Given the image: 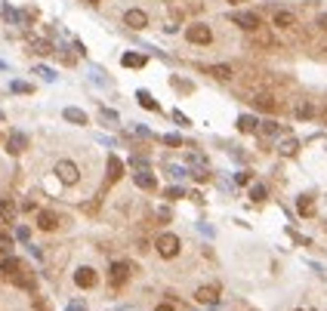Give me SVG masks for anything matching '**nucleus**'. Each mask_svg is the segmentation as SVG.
I'll return each mask as SVG.
<instances>
[{
    "label": "nucleus",
    "instance_id": "1",
    "mask_svg": "<svg viewBox=\"0 0 327 311\" xmlns=\"http://www.w3.org/2000/svg\"><path fill=\"white\" fill-rule=\"evenodd\" d=\"M155 250H158V256H164V259H173V256H179V250H182V240L176 237V234H161L158 240H155Z\"/></svg>",
    "mask_w": 327,
    "mask_h": 311
},
{
    "label": "nucleus",
    "instance_id": "2",
    "mask_svg": "<svg viewBox=\"0 0 327 311\" xmlns=\"http://www.w3.org/2000/svg\"><path fill=\"white\" fill-rule=\"evenodd\" d=\"M229 19H231V22H235V25H238V28H244V31H250V34L262 28V16H260V13H250V9H241V13H231Z\"/></svg>",
    "mask_w": 327,
    "mask_h": 311
},
{
    "label": "nucleus",
    "instance_id": "3",
    "mask_svg": "<svg viewBox=\"0 0 327 311\" xmlns=\"http://www.w3.org/2000/svg\"><path fill=\"white\" fill-rule=\"evenodd\" d=\"M56 176H59L62 185H77V182H80V170H77L74 160H59V164H56Z\"/></svg>",
    "mask_w": 327,
    "mask_h": 311
},
{
    "label": "nucleus",
    "instance_id": "4",
    "mask_svg": "<svg viewBox=\"0 0 327 311\" xmlns=\"http://www.w3.org/2000/svg\"><path fill=\"white\" fill-rule=\"evenodd\" d=\"M185 37H189V43H197V47H210L213 43V31H210V25H189V31H185Z\"/></svg>",
    "mask_w": 327,
    "mask_h": 311
},
{
    "label": "nucleus",
    "instance_id": "5",
    "mask_svg": "<svg viewBox=\"0 0 327 311\" xmlns=\"http://www.w3.org/2000/svg\"><path fill=\"white\" fill-rule=\"evenodd\" d=\"M124 25L127 28H133V31H142V28H148V16H145V9H127L124 13Z\"/></svg>",
    "mask_w": 327,
    "mask_h": 311
},
{
    "label": "nucleus",
    "instance_id": "6",
    "mask_svg": "<svg viewBox=\"0 0 327 311\" xmlns=\"http://www.w3.org/2000/svg\"><path fill=\"white\" fill-rule=\"evenodd\" d=\"M272 25L278 31H294L296 28V16L290 13V9H275V13H272Z\"/></svg>",
    "mask_w": 327,
    "mask_h": 311
},
{
    "label": "nucleus",
    "instance_id": "7",
    "mask_svg": "<svg viewBox=\"0 0 327 311\" xmlns=\"http://www.w3.org/2000/svg\"><path fill=\"white\" fill-rule=\"evenodd\" d=\"M74 283L80 286V290H93V286H96V268L80 265V268L74 271Z\"/></svg>",
    "mask_w": 327,
    "mask_h": 311
},
{
    "label": "nucleus",
    "instance_id": "8",
    "mask_svg": "<svg viewBox=\"0 0 327 311\" xmlns=\"http://www.w3.org/2000/svg\"><path fill=\"white\" fill-rule=\"evenodd\" d=\"M195 302H201V305H216V302H219V286H213V283L197 286V290H195Z\"/></svg>",
    "mask_w": 327,
    "mask_h": 311
},
{
    "label": "nucleus",
    "instance_id": "9",
    "mask_svg": "<svg viewBox=\"0 0 327 311\" xmlns=\"http://www.w3.org/2000/svg\"><path fill=\"white\" fill-rule=\"evenodd\" d=\"M253 105L260 108V111H268V114H275L278 108H281V102H278L272 93H253Z\"/></svg>",
    "mask_w": 327,
    "mask_h": 311
},
{
    "label": "nucleus",
    "instance_id": "10",
    "mask_svg": "<svg viewBox=\"0 0 327 311\" xmlns=\"http://www.w3.org/2000/svg\"><path fill=\"white\" fill-rule=\"evenodd\" d=\"M130 278V262H111V286H121Z\"/></svg>",
    "mask_w": 327,
    "mask_h": 311
},
{
    "label": "nucleus",
    "instance_id": "11",
    "mask_svg": "<svg viewBox=\"0 0 327 311\" xmlns=\"http://www.w3.org/2000/svg\"><path fill=\"white\" fill-rule=\"evenodd\" d=\"M37 228L40 231H56V228H59V216L50 213V210H40L37 213Z\"/></svg>",
    "mask_w": 327,
    "mask_h": 311
},
{
    "label": "nucleus",
    "instance_id": "12",
    "mask_svg": "<svg viewBox=\"0 0 327 311\" xmlns=\"http://www.w3.org/2000/svg\"><path fill=\"white\" fill-rule=\"evenodd\" d=\"M0 271H3L6 278H19V274L25 271V268H22V262H19L16 256H6L3 262H0Z\"/></svg>",
    "mask_w": 327,
    "mask_h": 311
},
{
    "label": "nucleus",
    "instance_id": "13",
    "mask_svg": "<svg viewBox=\"0 0 327 311\" xmlns=\"http://www.w3.org/2000/svg\"><path fill=\"white\" fill-rule=\"evenodd\" d=\"M25 145H28L25 133H13V136L6 139V151H9V154H22V151H25Z\"/></svg>",
    "mask_w": 327,
    "mask_h": 311
},
{
    "label": "nucleus",
    "instance_id": "14",
    "mask_svg": "<svg viewBox=\"0 0 327 311\" xmlns=\"http://www.w3.org/2000/svg\"><path fill=\"white\" fill-rule=\"evenodd\" d=\"M207 74H213L216 80H231V77H235V68H231V65H210Z\"/></svg>",
    "mask_w": 327,
    "mask_h": 311
},
{
    "label": "nucleus",
    "instance_id": "15",
    "mask_svg": "<svg viewBox=\"0 0 327 311\" xmlns=\"http://www.w3.org/2000/svg\"><path fill=\"white\" fill-rule=\"evenodd\" d=\"M121 62H124L127 68H145V65H148V56H142V53H127Z\"/></svg>",
    "mask_w": 327,
    "mask_h": 311
},
{
    "label": "nucleus",
    "instance_id": "16",
    "mask_svg": "<svg viewBox=\"0 0 327 311\" xmlns=\"http://www.w3.org/2000/svg\"><path fill=\"white\" fill-rule=\"evenodd\" d=\"M238 130L241 133H260V123H256V117H250V114H241V117H238Z\"/></svg>",
    "mask_w": 327,
    "mask_h": 311
},
{
    "label": "nucleus",
    "instance_id": "17",
    "mask_svg": "<svg viewBox=\"0 0 327 311\" xmlns=\"http://www.w3.org/2000/svg\"><path fill=\"white\" fill-rule=\"evenodd\" d=\"M294 114H296L299 120H312V117H315V105H312V102H296Z\"/></svg>",
    "mask_w": 327,
    "mask_h": 311
},
{
    "label": "nucleus",
    "instance_id": "18",
    "mask_svg": "<svg viewBox=\"0 0 327 311\" xmlns=\"http://www.w3.org/2000/svg\"><path fill=\"white\" fill-rule=\"evenodd\" d=\"M65 120L68 123H77V126H87V114L80 108H65Z\"/></svg>",
    "mask_w": 327,
    "mask_h": 311
},
{
    "label": "nucleus",
    "instance_id": "19",
    "mask_svg": "<svg viewBox=\"0 0 327 311\" xmlns=\"http://www.w3.org/2000/svg\"><path fill=\"white\" fill-rule=\"evenodd\" d=\"M121 172H124V164H121L118 157H108V185L121 179Z\"/></svg>",
    "mask_w": 327,
    "mask_h": 311
},
{
    "label": "nucleus",
    "instance_id": "20",
    "mask_svg": "<svg viewBox=\"0 0 327 311\" xmlns=\"http://www.w3.org/2000/svg\"><path fill=\"white\" fill-rule=\"evenodd\" d=\"M296 210H299V216H312V213H315V200H312V194H302V198L296 200Z\"/></svg>",
    "mask_w": 327,
    "mask_h": 311
},
{
    "label": "nucleus",
    "instance_id": "21",
    "mask_svg": "<svg viewBox=\"0 0 327 311\" xmlns=\"http://www.w3.org/2000/svg\"><path fill=\"white\" fill-rule=\"evenodd\" d=\"M0 219H3V222H13L16 219V203L13 200H0Z\"/></svg>",
    "mask_w": 327,
    "mask_h": 311
},
{
    "label": "nucleus",
    "instance_id": "22",
    "mask_svg": "<svg viewBox=\"0 0 327 311\" xmlns=\"http://www.w3.org/2000/svg\"><path fill=\"white\" fill-rule=\"evenodd\" d=\"M136 185H139V188H145V191H151V188H155V176H151L148 170L136 172Z\"/></svg>",
    "mask_w": 327,
    "mask_h": 311
},
{
    "label": "nucleus",
    "instance_id": "23",
    "mask_svg": "<svg viewBox=\"0 0 327 311\" xmlns=\"http://www.w3.org/2000/svg\"><path fill=\"white\" fill-rule=\"evenodd\" d=\"M278 151H281L284 157H294V154L299 151V142H296V139H284V142H281V148H278Z\"/></svg>",
    "mask_w": 327,
    "mask_h": 311
},
{
    "label": "nucleus",
    "instance_id": "24",
    "mask_svg": "<svg viewBox=\"0 0 327 311\" xmlns=\"http://www.w3.org/2000/svg\"><path fill=\"white\" fill-rule=\"evenodd\" d=\"M136 99H139V105H142V108H148V111H158V102L151 99V96L145 93V89H139V96H136Z\"/></svg>",
    "mask_w": 327,
    "mask_h": 311
},
{
    "label": "nucleus",
    "instance_id": "25",
    "mask_svg": "<svg viewBox=\"0 0 327 311\" xmlns=\"http://www.w3.org/2000/svg\"><path fill=\"white\" fill-rule=\"evenodd\" d=\"M265 194H268L265 185H253V188H250V198H253L256 203H262V200H265Z\"/></svg>",
    "mask_w": 327,
    "mask_h": 311
},
{
    "label": "nucleus",
    "instance_id": "26",
    "mask_svg": "<svg viewBox=\"0 0 327 311\" xmlns=\"http://www.w3.org/2000/svg\"><path fill=\"white\" fill-rule=\"evenodd\" d=\"M9 250H13V237H9V234H0V253L9 256Z\"/></svg>",
    "mask_w": 327,
    "mask_h": 311
},
{
    "label": "nucleus",
    "instance_id": "27",
    "mask_svg": "<svg viewBox=\"0 0 327 311\" xmlns=\"http://www.w3.org/2000/svg\"><path fill=\"white\" fill-rule=\"evenodd\" d=\"M260 133H262V136H275V133H278V123H272V120H265V123L260 126Z\"/></svg>",
    "mask_w": 327,
    "mask_h": 311
},
{
    "label": "nucleus",
    "instance_id": "28",
    "mask_svg": "<svg viewBox=\"0 0 327 311\" xmlns=\"http://www.w3.org/2000/svg\"><path fill=\"white\" fill-rule=\"evenodd\" d=\"M34 50H37V53H50V43H43V40H34Z\"/></svg>",
    "mask_w": 327,
    "mask_h": 311
},
{
    "label": "nucleus",
    "instance_id": "29",
    "mask_svg": "<svg viewBox=\"0 0 327 311\" xmlns=\"http://www.w3.org/2000/svg\"><path fill=\"white\" fill-rule=\"evenodd\" d=\"M167 198H170V200H176V198H182V188H170V191H167Z\"/></svg>",
    "mask_w": 327,
    "mask_h": 311
},
{
    "label": "nucleus",
    "instance_id": "30",
    "mask_svg": "<svg viewBox=\"0 0 327 311\" xmlns=\"http://www.w3.org/2000/svg\"><path fill=\"white\" fill-rule=\"evenodd\" d=\"M13 89H16V93H31L28 84H13Z\"/></svg>",
    "mask_w": 327,
    "mask_h": 311
},
{
    "label": "nucleus",
    "instance_id": "31",
    "mask_svg": "<svg viewBox=\"0 0 327 311\" xmlns=\"http://www.w3.org/2000/svg\"><path fill=\"white\" fill-rule=\"evenodd\" d=\"M158 311H176V302H161Z\"/></svg>",
    "mask_w": 327,
    "mask_h": 311
},
{
    "label": "nucleus",
    "instance_id": "32",
    "mask_svg": "<svg viewBox=\"0 0 327 311\" xmlns=\"http://www.w3.org/2000/svg\"><path fill=\"white\" fill-rule=\"evenodd\" d=\"M250 182V172H238V185H247Z\"/></svg>",
    "mask_w": 327,
    "mask_h": 311
},
{
    "label": "nucleus",
    "instance_id": "33",
    "mask_svg": "<svg viewBox=\"0 0 327 311\" xmlns=\"http://www.w3.org/2000/svg\"><path fill=\"white\" fill-rule=\"evenodd\" d=\"M37 74H43V77H46V80H53V77H56V74H53V71H50V68H37Z\"/></svg>",
    "mask_w": 327,
    "mask_h": 311
},
{
    "label": "nucleus",
    "instance_id": "34",
    "mask_svg": "<svg viewBox=\"0 0 327 311\" xmlns=\"http://www.w3.org/2000/svg\"><path fill=\"white\" fill-rule=\"evenodd\" d=\"M164 142H167V145H182V139H179V136H167Z\"/></svg>",
    "mask_w": 327,
    "mask_h": 311
},
{
    "label": "nucleus",
    "instance_id": "35",
    "mask_svg": "<svg viewBox=\"0 0 327 311\" xmlns=\"http://www.w3.org/2000/svg\"><path fill=\"white\" fill-rule=\"evenodd\" d=\"M315 25H318L321 31H327V16H318V22H315Z\"/></svg>",
    "mask_w": 327,
    "mask_h": 311
},
{
    "label": "nucleus",
    "instance_id": "36",
    "mask_svg": "<svg viewBox=\"0 0 327 311\" xmlns=\"http://www.w3.org/2000/svg\"><path fill=\"white\" fill-rule=\"evenodd\" d=\"M229 3H231V6H241V3H244V0H229Z\"/></svg>",
    "mask_w": 327,
    "mask_h": 311
},
{
    "label": "nucleus",
    "instance_id": "37",
    "mask_svg": "<svg viewBox=\"0 0 327 311\" xmlns=\"http://www.w3.org/2000/svg\"><path fill=\"white\" fill-rule=\"evenodd\" d=\"M87 3H99V0H87Z\"/></svg>",
    "mask_w": 327,
    "mask_h": 311
}]
</instances>
